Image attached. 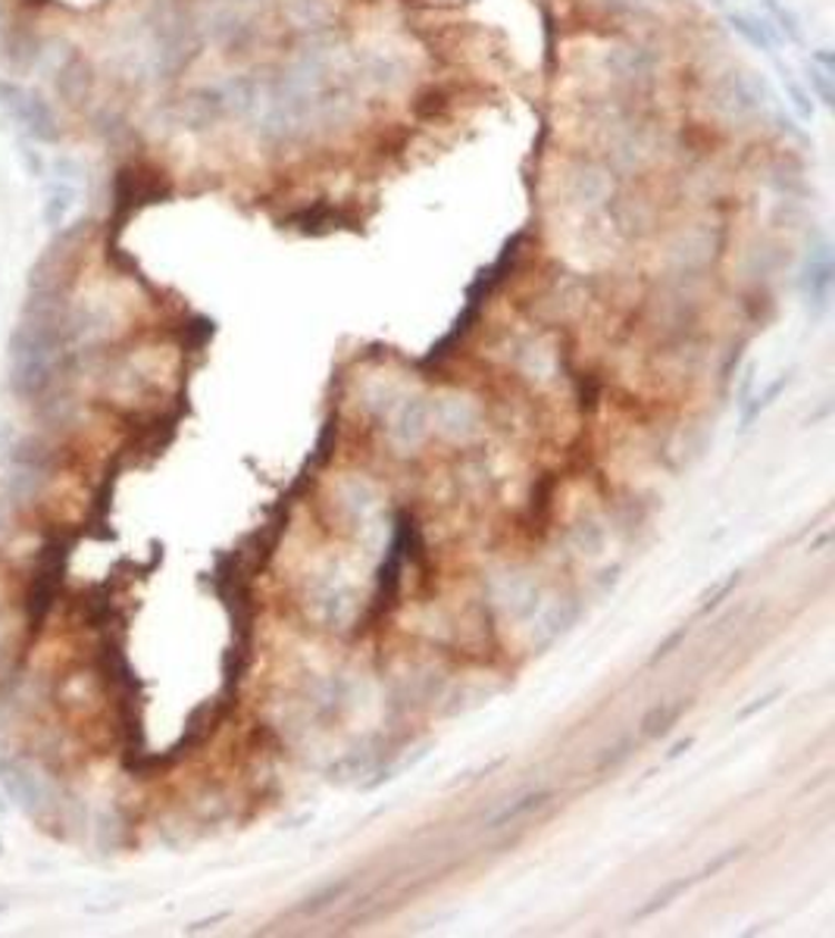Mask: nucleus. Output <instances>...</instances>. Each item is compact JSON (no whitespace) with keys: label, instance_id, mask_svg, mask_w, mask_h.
<instances>
[{"label":"nucleus","instance_id":"nucleus-1","mask_svg":"<svg viewBox=\"0 0 835 938\" xmlns=\"http://www.w3.org/2000/svg\"><path fill=\"white\" fill-rule=\"evenodd\" d=\"M72 545L76 535L54 529V532L41 541V548L35 554L32 573H29V592H26V623H29V635H38L48 623L54 604L60 600V592L66 585V573H69V557H72Z\"/></svg>","mask_w":835,"mask_h":938},{"label":"nucleus","instance_id":"nucleus-2","mask_svg":"<svg viewBox=\"0 0 835 938\" xmlns=\"http://www.w3.org/2000/svg\"><path fill=\"white\" fill-rule=\"evenodd\" d=\"M0 110L17 126H22L26 135H32L35 141L60 138V126H57V116L48 107V100H41L35 91H26L13 81H0Z\"/></svg>","mask_w":835,"mask_h":938},{"label":"nucleus","instance_id":"nucleus-3","mask_svg":"<svg viewBox=\"0 0 835 938\" xmlns=\"http://www.w3.org/2000/svg\"><path fill=\"white\" fill-rule=\"evenodd\" d=\"M169 195V185L157 169L151 166H126L116 176L113 188V223L119 228L123 219H129L132 213L142 211L147 204H157L161 197Z\"/></svg>","mask_w":835,"mask_h":938},{"label":"nucleus","instance_id":"nucleus-4","mask_svg":"<svg viewBox=\"0 0 835 938\" xmlns=\"http://www.w3.org/2000/svg\"><path fill=\"white\" fill-rule=\"evenodd\" d=\"M81 169L79 163L57 160L50 166L48 195H45V226L60 228L64 219L72 211V204L79 201Z\"/></svg>","mask_w":835,"mask_h":938},{"label":"nucleus","instance_id":"nucleus-5","mask_svg":"<svg viewBox=\"0 0 835 938\" xmlns=\"http://www.w3.org/2000/svg\"><path fill=\"white\" fill-rule=\"evenodd\" d=\"M739 858H741V848H732V851H726V854H720V858L710 860V863H707L701 873L689 876V879H676V882H670L667 889L658 891V895H654V898H651L648 905L639 907V910H635V917H639V920H644V917H654L658 910H663L667 905H673L679 895H686V891L695 889L698 882H705V879H710V876H717L720 870H726V867H729L732 860H739Z\"/></svg>","mask_w":835,"mask_h":938},{"label":"nucleus","instance_id":"nucleus-6","mask_svg":"<svg viewBox=\"0 0 835 938\" xmlns=\"http://www.w3.org/2000/svg\"><path fill=\"white\" fill-rule=\"evenodd\" d=\"M57 88H60V95H64L69 104H81V100H85L88 88H91V69H88V63L81 60L79 53H72V57L66 60L60 76H57Z\"/></svg>","mask_w":835,"mask_h":938},{"label":"nucleus","instance_id":"nucleus-7","mask_svg":"<svg viewBox=\"0 0 835 938\" xmlns=\"http://www.w3.org/2000/svg\"><path fill=\"white\" fill-rule=\"evenodd\" d=\"M829 285H833V260L826 251H817L810 257V266H807V289H810V297L817 301L819 307L829 297Z\"/></svg>","mask_w":835,"mask_h":938},{"label":"nucleus","instance_id":"nucleus-8","mask_svg":"<svg viewBox=\"0 0 835 938\" xmlns=\"http://www.w3.org/2000/svg\"><path fill=\"white\" fill-rule=\"evenodd\" d=\"M547 801H551V792H532V794H523L520 801H514V804H507L504 810H498L492 820H488V829H504V825H514L516 820H523L526 813H532V810L545 808Z\"/></svg>","mask_w":835,"mask_h":938},{"label":"nucleus","instance_id":"nucleus-9","mask_svg":"<svg viewBox=\"0 0 835 938\" xmlns=\"http://www.w3.org/2000/svg\"><path fill=\"white\" fill-rule=\"evenodd\" d=\"M351 886H353L351 876H344V879H338V882H329L326 889H320L317 895H310L304 905L294 907V913H301V917H317V913H322L326 907H332L336 901H341Z\"/></svg>","mask_w":835,"mask_h":938},{"label":"nucleus","instance_id":"nucleus-10","mask_svg":"<svg viewBox=\"0 0 835 938\" xmlns=\"http://www.w3.org/2000/svg\"><path fill=\"white\" fill-rule=\"evenodd\" d=\"M682 707H686V704H654L651 711L644 713L642 739H658L663 732H670V726L679 720Z\"/></svg>","mask_w":835,"mask_h":938},{"label":"nucleus","instance_id":"nucleus-11","mask_svg":"<svg viewBox=\"0 0 835 938\" xmlns=\"http://www.w3.org/2000/svg\"><path fill=\"white\" fill-rule=\"evenodd\" d=\"M210 339H213V323L204 320V316L192 320V323L185 325V332H182V344H185L188 351H201Z\"/></svg>","mask_w":835,"mask_h":938},{"label":"nucleus","instance_id":"nucleus-12","mask_svg":"<svg viewBox=\"0 0 835 938\" xmlns=\"http://www.w3.org/2000/svg\"><path fill=\"white\" fill-rule=\"evenodd\" d=\"M686 635H689V626H679V629H676L673 635H667V642H663V645H658V651H654V654L648 657V664L654 666V664H660L663 657H670V654H673L676 647H679V645H682V642H686Z\"/></svg>","mask_w":835,"mask_h":938},{"label":"nucleus","instance_id":"nucleus-13","mask_svg":"<svg viewBox=\"0 0 835 938\" xmlns=\"http://www.w3.org/2000/svg\"><path fill=\"white\" fill-rule=\"evenodd\" d=\"M739 573H736V576H729V579H726L724 585H720V588H717V595H713V598L707 600L705 607H701V614H710V610H717V607H720V604H724L726 598H729V595H732V592H736V585H739Z\"/></svg>","mask_w":835,"mask_h":938},{"label":"nucleus","instance_id":"nucleus-14","mask_svg":"<svg viewBox=\"0 0 835 938\" xmlns=\"http://www.w3.org/2000/svg\"><path fill=\"white\" fill-rule=\"evenodd\" d=\"M783 695V688H773L770 695H764V697H757L755 704H751V707H745V711L739 713V720H748V716H755L757 711H764V707H770L773 701H776V697Z\"/></svg>","mask_w":835,"mask_h":938},{"label":"nucleus","instance_id":"nucleus-15","mask_svg":"<svg viewBox=\"0 0 835 938\" xmlns=\"http://www.w3.org/2000/svg\"><path fill=\"white\" fill-rule=\"evenodd\" d=\"M629 744L632 742H623V744H616V748H613V754H604V758H601V763H598V770H608V766H616V763L623 761V758H627L629 751Z\"/></svg>","mask_w":835,"mask_h":938},{"label":"nucleus","instance_id":"nucleus-16","mask_svg":"<svg viewBox=\"0 0 835 938\" xmlns=\"http://www.w3.org/2000/svg\"><path fill=\"white\" fill-rule=\"evenodd\" d=\"M229 913H216V917H210V920H201L194 922V926H188V932H204V929H210V926H216V922H223Z\"/></svg>","mask_w":835,"mask_h":938},{"label":"nucleus","instance_id":"nucleus-17","mask_svg":"<svg viewBox=\"0 0 835 938\" xmlns=\"http://www.w3.org/2000/svg\"><path fill=\"white\" fill-rule=\"evenodd\" d=\"M689 744L691 742H679L673 748V751H670V754H667V761H676V758H679V754H682V751H689Z\"/></svg>","mask_w":835,"mask_h":938},{"label":"nucleus","instance_id":"nucleus-18","mask_svg":"<svg viewBox=\"0 0 835 938\" xmlns=\"http://www.w3.org/2000/svg\"><path fill=\"white\" fill-rule=\"evenodd\" d=\"M0 810H3V801H0Z\"/></svg>","mask_w":835,"mask_h":938}]
</instances>
